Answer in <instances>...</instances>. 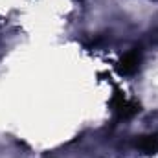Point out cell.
Here are the masks:
<instances>
[{
    "mask_svg": "<svg viewBox=\"0 0 158 158\" xmlns=\"http://www.w3.org/2000/svg\"><path fill=\"white\" fill-rule=\"evenodd\" d=\"M110 107H112V112L121 119H129L132 116H136L142 109H140V103L132 101V99H127L121 92H114L112 99H110Z\"/></svg>",
    "mask_w": 158,
    "mask_h": 158,
    "instance_id": "6da1fadb",
    "label": "cell"
},
{
    "mask_svg": "<svg viewBox=\"0 0 158 158\" xmlns=\"http://www.w3.org/2000/svg\"><path fill=\"white\" fill-rule=\"evenodd\" d=\"M140 64H142V52H140V48H132L118 61L116 70L119 76L131 77L140 70Z\"/></svg>",
    "mask_w": 158,
    "mask_h": 158,
    "instance_id": "7a4b0ae2",
    "label": "cell"
},
{
    "mask_svg": "<svg viewBox=\"0 0 158 158\" xmlns=\"http://www.w3.org/2000/svg\"><path fill=\"white\" fill-rule=\"evenodd\" d=\"M136 147L147 155H153L158 151V134H145L140 136V140L136 142Z\"/></svg>",
    "mask_w": 158,
    "mask_h": 158,
    "instance_id": "3957f363",
    "label": "cell"
}]
</instances>
